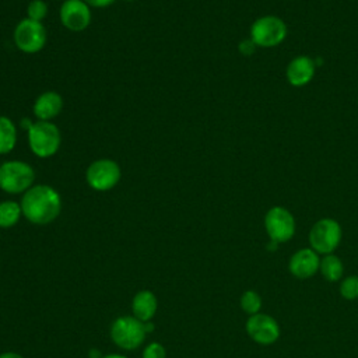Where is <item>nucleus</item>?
<instances>
[{"label":"nucleus","instance_id":"nucleus-9","mask_svg":"<svg viewBox=\"0 0 358 358\" xmlns=\"http://www.w3.org/2000/svg\"><path fill=\"white\" fill-rule=\"evenodd\" d=\"M264 229L274 243H284L295 234V220L285 207L274 206L264 215Z\"/></svg>","mask_w":358,"mask_h":358},{"label":"nucleus","instance_id":"nucleus-13","mask_svg":"<svg viewBox=\"0 0 358 358\" xmlns=\"http://www.w3.org/2000/svg\"><path fill=\"white\" fill-rule=\"evenodd\" d=\"M63 109V98L56 91H45L36 96L32 112L38 120L52 122Z\"/></svg>","mask_w":358,"mask_h":358},{"label":"nucleus","instance_id":"nucleus-12","mask_svg":"<svg viewBox=\"0 0 358 358\" xmlns=\"http://www.w3.org/2000/svg\"><path fill=\"white\" fill-rule=\"evenodd\" d=\"M319 266H320L319 255L310 248H303L296 250L291 256L288 263V270L294 277L299 280H306L319 271Z\"/></svg>","mask_w":358,"mask_h":358},{"label":"nucleus","instance_id":"nucleus-7","mask_svg":"<svg viewBox=\"0 0 358 358\" xmlns=\"http://www.w3.org/2000/svg\"><path fill=\"white\" fill-rule=\"evenodd\" d=\"M48 34L42 22L29 18L21 20L13 32V41L15 46L28 55L41 52L46 45Z\"/></svg>","mask_w":358,"mask_h":358},{"label":"nucleus","instance_id":"nucleus-10","mask_svg":"<svg viewBox=\"0 0 358 358\" xmlns=\"http://www.w3.org/2000/svg\"><path fill=\"white\" fill-rule=\"evenodd\" d=\"M246 333L257 344L268 345L280 338V324L278 322L266 313H256L249 316L246 320Z\"/></svg>","mask_w":358,"mask_h":358},{"label":"nucleus","instance_id":"nucleus-29","mask_svg":"<svg viewBox=\"0 0 358 358\" xmlns=\"http://www.w3.org/2000/svg\"><path fill=\"white\" fill-rule=\"evenodd\" d=\"M124 1H136V0H124Z\"/></svg>","mask_w":358,"mask_h":358},{"label":"nucleus","instance_id":"nucleus-21","mask_svg":"<svg viewBox=\"0 0 358 358\" xmlns=\"http://www.w3.org/2000/svg\"><path fill=\"white\" fill-rule=\"evenodd\" d=\"M48 15V4L43 0H31L27 6V18L42 22Z\"/></svg>","mask_w":358,"mask_h":358},{"label":"nucleus","instance_id":"nucleus-15","mask_svg":"<svg viewBox=\"0 0 358 358\" xmlns=\"http://www.w3.org/2000/svg\"><path fill=\"white\" fill-rule=\"evenodd\" d=\"M158 309V301L152 291L141 289L131 299V313L141 322H150Z\"/></svg>","mask_w":358,"mask_h":358},{"label":"nucleus","instance_id":"nucleus-3","mask_svg":"<svg viewBox=\"0 0 358 358\" xmlns=\"http://www.w3.org/2000/svg\"><path fill=\"white\" fill-rule=\"evenodd\" d=\"M34 168L20 159H10L0 165V189L8 194L25 193L34 186Z\"/></svg>","mask_w":358,"mask_h":358},{"label":"nucleus","instance_id":"nucleus-1","mask_svg":"<svg viewBox=\"0 0 358 358\" xmlns=\"http://www.w3.org/2000/svg\"><path fill=\"white\" fill-rule=\"evenodd\" d=\"M22 215L35 225H48L62 213V197L49 185H34L21 197Z\"/></svg>","mask_w":358,"mask_h":358},{"label":"nucleus","instance_id":"nucleus-8","mask_svg":"<svg viewBox=\"0 0 358 358\" xmlns=\"http://www.w3.org/2000/svg\"><path fill=\"white\" fill-rule=\"evenodd\" d=\"M287 36L285 22L275 15L257 18L250 27V39L256 46L273 48L280 45Z\"/></svg>","mask_w":358,"mask_h":358},{"label":"nucleus","instance_id":"nucleus-14","mask_svg":"<svg viewBox=\"0 0 358 358\" xmlns=\"http://www.w3.org/2000/svg\"><path fill=\"white\" fill-rule=\"evenodd\" d=\"M285 74L291 85L303 87L315 76V62L309 56H296L288 63Z\"/></svg>","mask_w":358,"mask_h":358},{"label":"nucleus","instance_id":"nucleus-19","mask_svg":"<svg viewBox=\"0 0 358 358\" xmlns=\"http://www.w3.org/2000/svg\"><path fill=\"white\" fill-rule=\"evenodd\" d=\"M239 305H241V309L252 316V315H256L260 312L262 309V296L253 291V289H248L245 291L242 295H241V299H239Z\"/></svg>","mask_w":358,"mask_h":358},{"label":"nucleus","instance_id":"nucleus-2","mask_svg":"<svg viewBox=\"0 0 358 358\" xmlns=\"http://www.w3.org/2000/svg\"><path fill=\"white\" fill-rule=\"evenodd\" d=\"M28 145L38 158L53 157L62 145V134L53 122L38 120L27 131Z\"/></svg>","mask_w":358,"mask_h":358},{"label":"nucleus","instance_id":"nucleus-5","mask_svg":"<svg viewBox=\"0 0 358 358\" xmlns=\"http://www.w3.org/2000/svg\"><path fill=\"white\" fill-rule=\"evenodd\" d=\"M343 231L333 218H320L309 231V245L317 255L333 253L341 242Z\"/></svg>","mask_w":358,"mask_h":358},{"label":"nucleus","instance_id":"nucleus-4","mask_svg":"<svg viewBox=\"0 0 358 358\" xmlns=\"http://www.w3.org/2000/svg\"><path fill=\"white\" fill-rule=\"evenodd\" d=\"M145 323L131 316H119L110 324V338L112 341L126 351H133L138 348L147 336Z\"/></svg>","mask_w":358,"mask_h":358},{"label":"nucleus","instance_id":"nucleus-22","mask_svg":"<svg viewBox=\"0 0 358 358\" xmlns=\"http://www.w3.org/2000/svg\"><path fill=\"white\" fill-rule=\"evenodd\" d=\"M143 358H166V351L161 343L152 341L144 347Z\"/></svg>","mask_w":358,"mask_h":358},{"label":"nucleus","instance_id":"nucleus-27","mask_svg":"<svg viewBox=\"0 0 358 358\" xmlns=\"http://www.w3.org/2000/svg\"><path fill=\"white\" fill-rule=\"evenodd\" d=\"M102 357H103V355L101 354L99 350H95V348L90 350V358H102Z\"/></svg>","mask_w":358,"mask_h":358},{"label":"nucleus","instance_id":"nucleus-20","mask_svg":"<svg viewBox=\"0 0 358 358\" xmlns=\"http://www.w3.org/2000/svg\"><path fill=\"white\" fill-rule=\"evenodd\" d=\"M338 291L344 299H348V301L357 299L358 298V275H347L341 278Z\"/></svg>","mask_w":358,"mask_h":358},{"label":"nucleus","instance_id":"nucleus-24","mask_svg":"<svg viewBox=\"0 0 358 358\" xmlns=\"http://www.w3.org/2000/svg\"><path fill=\"white\" fill-rule=\"evenodd\" d=\"M90 7L94 8H106L109 6H112L116 0H84Z\"/></svg>","mask_w":358,"mask_h":358},{"label":"nucleus","instance_id":"nucleus-16","mask_svg":"<svg viewBox=\"0 0 358 358\" xmlns=\"http://www.w3.org/2000/svg\"><path fill=\"white\" fill-rule=\"evenodd\" d=\"M319 271L323 275V278L329 282H336L340 281L343 278L344 274V264L341 262L340 257H337L336 255L330 253V255H324L320 259V266H319Z\"/></svg>","mask_w":358,"mask_h":358},{"label":"nucleus","instance_id":"nucleus-11","mask_svg":"<svg viewBox=\"0 0 358 358\" xmlns=\"http://www.w3.org/2000/svg\"><path fill=\"white\" fill-rule=\"evenodd\" d=\"M59 17L64 28L81 32L91 24V7L84 0H64Z\"/></svg>","mask_w":358,"mask_h":358},{"label":"nucleus","instance_id":"nucleus-17","mask_svg":"<svg viewBox=\"0 0 358 358\" xmlns=\"http://www.w3.org/2000/svg\"><path fill=\"white\" fill-rule=\"evenodd\" d=\"M17 144V126L8 116H0V155L8 154Z\"/></svg>","mask_w":358,"mask_h":358},{"label":"nucleus","instance_id":"nucleus-18","mask_svg":"<svg viewBox=\"0 0 358 358\" xmlns=\"http://www.w3.org/2000/svg\"><path fill=\"white\" fill-rule=\"evenodd\" d=\"M22 217L21 204L14 200L0 201V228H11L14 227L20 218Z\"/></svg>","mask_w":358,"mask_h":358},{"label":"nucleus","instance_id":"nucleus-25","mask_svg":"<svg viewBox=\"0 0 358 358\" xmlns=\"http://www.w3.org/2000/svg\"><path fill=\"white\" fill-rule=\"evenodd\" d=\"M0 358H24L21 354L14 352V351H6L0 354Z\"/></svg>","mask_w":358,"mask_h":358},{"label":"nucleus","instance_id":"nucleus-28","mask_svg":"<svg viewBox=\"0 0 358 358\" xmlns=\"http://www.w3.org/2000/svg\"><path fill=\"white\" fill-rule=\"evenodd\" d=\"M102 358H127V357H126V355H122V354L112 352V354H106V355H103Z\"/></svg>","mask_w":358,"mask_h":358},{"label":"nucleus","instance_id":"nucleus-26","mask_svg":"<svg viewBox=\"0 0 358 358\" xmlns=\"http://www.w3.org/2000/svg\"><path fill=\"white\" fill-rule=\"evenodd\" d=\"M32 123H34V122H31L28 117H22L21 122H20V126H21V129H24L25 131H28V129L32 126Z\"/></svg>","mask_w":358,"mask_h":358},{"label":"nucleus","instance_id":"nucleus-6","mask_svg":"<svg viewBox=\"0 0 358 358\" xmlns=\"http://www.w3.org/2000/svg\"><path fill=\"white\" fill-rule=\"evenodd\" d=\"M122 178L119 164L110 158H99L92 161L85 171L88 186L96 192H108L113 189Z\"/></svg>","mask_w":358,"mask_h":358},{"label":"nucleus","instance_id":"nucleus-23","mask_svg":"<svg viewBox=\"0 0 358 358\" xmlns=\"http://www.w3.org/2000/svg\"><path fill=\"white\" fill-rule=\"evenodd\" d=\"M256 49V43L249 38V39H243L241 43H239V52L245 56H249L255 52Z\"/></svg>","mask_w":358,"mask_h":358}]
</instances>
